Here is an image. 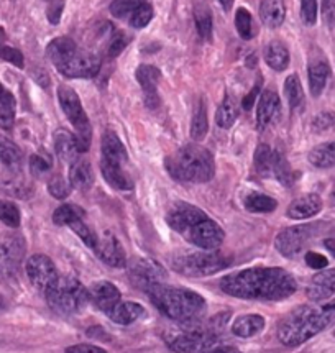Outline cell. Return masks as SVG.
Returning <instances> with one entry per match:
<instances>
[{"mask_svg": "<svg viewBox=\"0 0 335 353\" xmlns=\"http://www.w3.org/2000/svg\"><path fill=\"white\" fill-rule=\"evenodd\" d=\"M48 191L54 199H66L71 192V184L61 176H54V178L50 179Z\"/></svg>", "mask_w": 335, "mask_h": 353, "instance_id": "cell-49", "label": "cell"}, {"mask_svg": "<svg viewBox=\"0 0 335 353\" xmlns=\"http://www.w3.org/2000/svg\"><path fill=\"white\" fill-rule=\"evenodd\" d=\"M27 274L38 290L45 292L58 279V270L46 255H33L27 261Z\"/></svg>", "mask_w": 335, "mask_h": 353, "instance_id": "cell-14", "label": "cell"}, {"mask_svg": "<svg viewBox=\"0 0 335 353\" xmlns=\"http://www.w3.org/2000/svg\"><path fill=\"white\" fill-rule=\"evenodd\" d=\"M56 70L71 79H88V77L97 76V72L101 71V59L92 53L76 51L66 63H63Z\"/></svg>", "mask_w": 335, "mask_h": 353, "instance_id": "cell-12", "label": "cell"}, {"mask_svg": "<svg viewBox=\"0 0 335 353\" xmlns=\"http://www.w3.org/2000/svg\"><path fill=\"white\" fill-rule=\"evenodd\" d=\"M168 173L183 183H207L216 174V163L209 150L201 145H186L166 158Z\"/></svg>", "mask_w": 335, "mask_h": 353, "instance_id": "cell-3", "label": "cell"}, {"mask_svg": "<svg viewBox=\"0 0 335 353\" xmlns=\"http://www.w3.org/2000/svg\"><path fill=\"white\" fill-rule=\"evenodd\" d=\"M70 184L77 191H89L94 184V173L91 163L84 158H77L71 163L70 168Z\"/></svg>", "mask_w": 335, "mask_h": 353, "instance_id": "cell-23", "label": "cell"}, {"mask_svg": "<svg viewBox=\"0 0 335 353\" xmlns=\"http://www.w3.org/2000/svg\"><path fill=\"white\" fill-rule=\"evenodd\" d=\"M329 325L330 321L322 307L301 305L283 319L278 327V339L283 345L298 347Z\"/></svg>", "mask_w": 335, "mask_h": 353, "instance_id": "cell-4", "label": "cell"}, {"mask_svg": "<svg viewBox=\"0 0 335 353\" xmlns=\"http://www.w3.org/2000/svg\"><path fill=\"white\" fill-rule=\"evenodd\" d=\"M77 51L76 43L68 37H61V38H56L48 45L46 48V56L50 58V61L54 64L56 68L61 66L63 63H66L68 59L71 58Z\"/></svg>", "mask_w": 335, "mask_h": 353, "instance_id": "cell-25", "label": "cell"}, {"mask_svg": "<svg viewBox=\"0 0 335 353\" xmlns=\"http://www.w3.org/2000/svg\"><path fill=\"white\" fill-rule=\"evenodd\" d=\"M148 296L166 317L181 322V324H191L205 311V301L203 296L186 290V288L156 284L148 291Z\"/></svg>", "mask_w": 335, "mask_h": 353, "instance_id": "cell-2", "label": "cell"}, {"mask_svg": "<svg viewBox=\"0 0 335 353\" xmlns=\"http://www.w3.org/2000/svg\"><path fill=\"white\" fill-rule=\"evenodd\" d=\"M70 227L72 229V232H74V234H76L77 236H79L81 240H83L85 247H89V248L96 250L97 243H99L97 235L94 234V230L91 229V227L88 225V223H84V222H83V219H81V221L72 222Z\"/></svg>", "mask_w": 335, "mask_h": 353, "instance_id": "cell-46", "label": "cell"}, {"mask_svg": "<svg viewBox=\"0 0 335 353\" xmlns=\"http://www.w3.org/2000/svg\"><path fill=\"white\" fill-rule=\"evenodd\" d=\"M324 245H325V248H327L329 252L332 253V256L335 258V239H327L324 242Z\"/></svg>", "mask_w": 335, "mask_h": 353, "instance_id": "cell-61", "label": "cell"}, {"mask_svg": "<svg viewBox=\"0 0 335 353\" xmlns=\"http://www.w3.org/2000/svg\"><path fill=\"white\" fill-rule=\"evenodd\" d=\"M272 176H274L283 186L290 188L294 184L296 174L294 171L291 170L290 163L286 161V158L283 157L279 152H274V159H273V170H272Z\"/></svg>", "mask_w": 335, "mask_h": 353, "instance_id": "cell-38", "label": "cell"}, {"mask_svg": "<svg viewBox=\"0 0 335 353\" xmlns=\"http://www.w3.org/2000/svg\"><path fill=\"white\" fill-rule=\"evenodd\" d=\"M54 150L59 159L64 163H72L79 158L81 148L76 135L68 130H58L54 133Z\"/></svg>", "mask_w": 335, "mask_h": 353, "instance_id": "cell-22", "label": "cell"}, {"mask_svg": "<svg viewBox=\"0 0 335 353\" xmlns=\"http://www.w3.org/2000/svg\"><path fill=\"white\" fill-rule=\"evenodd\" d=\"M322 210V199L317 194H306L294 199L287 208V217L294 221L311 219Z\"/></svg>", "mask_w": 335, "mask_h": 353, "instance_id": "cell-21", "label": "cell"}, {"mask_svg": "<svg viewBox=\"0 0 335 353\" xmlns=\"http://www.w3.org/2000/svg\"><path fill=\"white\" fill-rule=\"evenodd\" d=\"M128 43H130V38H128L125 33H122V32L114 33V37H112L110 45H109L110 58H115V56H119L120 53H122V51L127 48Z\"/></svg>", "mask_w": 335, "mask_h": 353, "instance_id": "cell-52", "label": "cell"}, {"mask_svg": "<svg viewBox=\"0 0 335 353\" xmlns=\"http://www.w3.org/2000/svg\"><path fill=\"white\" fill-rule=\"evenodd\" d=\"M66 353H107L104 348L91 345V343H77V345L68 347Z\"/></svg>", "mask_w": 335, "mask_h": 353, "instance_id": "cell-57", "label": "cell"}, {"mask_svg": "<svg viewBox=\"0 0 335 353\" xmlns=\"http://www.w3.org/2000/svg\"><path fill=\"white\" fill-rule=\"evenodd\" d=\"M84 209L74 204H63L54 210L53 222L56 225H71L72 222L84 219Z\"/></svg>", "mask_w": 335, "mask_h": 353, "instance_id": "cell-41", "label": "cell"}, {"mask_svg": "<svg viewBox=\"0 0 335 353\" xmlns=\"http://www.w3.org/2000/svg\"><path fill=\"white\" fill-rule=\"evenodd\" d=\"M312 236H314V225L290 227V229L279 232L274 240V247L283 256L293 258L306 248Z\"/></svg>", "mask_w": 335, "mask_h": 353, "instance_id": "cell-10", "label": "cell"}, {"mask_svg": "<svg viewBox=\"0 0 335 353\" xmlns=\"http://www.w3.org/2000/svg\"><path fill=\"white\" fill-rule=\"evenodd\" d=\"M45 294L51 307L61 314L79 312L89 301V291L72 276H59Z\"/></svg>", "mask_w": 335, "mask_h": 353, "instance_id": "cell-5", "label": "cell"}, {"mask_svg": "<svg viewBox=\"0 0 335 353\" xmlns=\"http://www.w3.org/2000/svg\"><path fill=\"white\" fill-rule=\"evenodd\" d=\"M153 7L150 2L141 3V6L133 12V15L128 19V23L132 25L133 28H145L153 19Z\"/></svg>", "mask_w": 335, "mask_h": 353, "instance_id": "cell-47", "label": "cell"}, {"mask_svg": "<svg viewBox=\"0 0 335 353\" xmlns=\"http://www.w3.org/2000/svg\"><path fill=\"white\" fill-rule=\"evenodd\" d=\"M281 112V101L274 90H265L258 101V109H256V125L260 130L270 127L274 120L278 119Z\"/></svg>", "mask_w": 335, "mask_h": 353, "instance_id": "cell-20", "label": "cell"}, {"mask_svg": "<svg viewBox=\"0 0 335 353\" xmlns=\"http://www.w3.org/2000/svg\"><path fill=\"white\" fill-rule=\"evenodd\" d=\"M330 202H332V204H335V186L332 189V192H330Z\"/></svg>", "mask_w": 335, "mask_h": 353, "instance_id": "cell-63", "label": "cell"}, {"mask_svg": "<svg viewBox=\"0 0 335 353\" xmlns=\"http://www.w3.org/2000/svg\"><path fill=\"white\" fill-rule=\"evenodd\" d=\"M143 314L145 309L141 307L140 304L132 303V301H128V303H122V301H120L110 312H107V316H109L110 321L115 322V324L130 325L135 321H139Z\"/></svg>", "mask_w": 335, "mask_h": 353, "instance_id": "cell-26", "label": "cell"}, {"mask_svg": "<svg viewBox=\"0 0 335 353\" xmlns=\"http://www.w3.org/2000/svg\"><path fill=\"white\" fill-rule=\"evenodd\" d=\"M301 19L306 25H314L317 20V0H301Z\"/></svg>", "mask_w": 335, "mask_h": 353, "instance_id": "cell-50", "label": "cell"}, {"mask_svg": "<svg viewBox=\"0 0 335 353\" xmlns=\"http://www.w3.org/2000/svg\"><path fill=\"white\" fill-rule=\"evenodd\" d=\"M235 27H237L240 38H243V40L253 38V20L250 12L245 10V8H238L237 14H235Z\"/></svg>", "mask_w": 335, "mask_h": 353, "instance_id": "cell-45", "label": "cell"}, {"mask_svg": "<svg viewBox=\"0 0 335 353\" xmlns=\"http://www.w3.org/2000/svg\"><path fill=\"white\" fill-rule=\"evenodd\" d=\"M265 61L274 71H285L290 66V51L281 41H272L265 48Z\"/></svg>", "mask_w": 335, "mask_h": 353, "instance_id": "cell-28", "label": "cell"}, {"mask_svg": "<svg viewBox=\"0 0 335 353\" xmlns=\"http://www.w3.org/2000/svg\"><path fill=\"white\" fill-rule=\"evenodd\" d=\"M101 170H102V174H104L107 183H109L114 189L128 191V189L133 188L130 176L125 173V168L123 166L109 165V163L101 161Z\"/></svg>", "mask_w": 335, "mask_h": 353, "instance_id": "cell-30", "label": "cell"}, {"mask_svg": "<svg viewBox=\"0 0 335 353\" xmlns=\"http://www.w3.org/2000/svg\"><path fill=\"white\" fill-rule=\"evenodd\" d=\"M276 208H278L276 199H273V197L266 194H260V192H252V194L245 197V209H247L248 212L268 214V212H273Z\"/></svg>", "mask_w": 335, "mask_h": 353, "instance_id": "cell-37", "label": "cell"}, {"mask_svg": "<svg viewBox=\"0 0 335 353\" xmlns=\"http://www.w3.org/2000/svg\"><path fill=\"white\" fill-rule=\"evenodd\" d=\"M309 161L316 168L321 170H329V168H335V141H329V143H322L316 146L311 153H309Z\"/></svg>", "mask_w": 335, "mask_h": 353, "instance_id": "cell-34", "label": "cell"}, {"mask_svg": "<svg viewBox=\"0 0 335 353\" xmlns=\"http://www.w3.org/2000/svg\"><path fill=\"white\" fill-rule=\"evenodd\" d=\"M145 2H147V0H114V2L110 3V14L114 15L115 19L128 20L133 15V12Z\"/></svg>", "mask_w": 335, "mask_h": 353, "instance_id": "cell-43", "label": "cell"}, {"mask_svg": "<svg viewBox=\"0 0 335 353\" xmlns=\"http://www.w3.org/2000/svg\"><path fill=\"white\" fill-rule=\"evenodd\" d=\"M25 250L27 245L21 235L8 234L0 239V276L12 278L19 273Z\"/></svg>", "mask_w": 335, "mask_h": 353, "instance_id": "cell-8", "label": "cell"}, {"mask_svg": "<svg viewBox=\"0 0 335 353\" xmlns=\"http://www.w3.org/2000/svg\"><path fill=\"white\" fill-rule=\"evenodd\" d=\"M307 298L314 303L327 301L335 294V270H325L312 276L306 288Z\"/></svg>", "mask_w": 335, "mask_h": 353, "instance_id": "cell-16", "label": "cell"}, {"mask_svg": "<svg viewBox=\"0 0 335 353\" xmlns=\"http://www.w3.org/2000/svg\"><path fill=\"white\" fill-rule=\"evenodd\" d=\"M19 173L20 171H10V176L2 181V189L10 196L27 199V197L32 196V186Z\"/></svg>", "mask_w": 335, "mask_h": 353, "instance_id": "cell-36", "label": "cell"}, {"mask_svg": "<svg viewBox=\"0 0 335 353\" xmlns=\"http://www.w3.org/2000/svg\"><path fill=\"white\" fill-rule=\"evenodd\" d=\"M0 59L14 64L17 68H23L25 64L23 54L20 53V50L12 48V46H0Z\"/></svg>", "mask_w": 335, "mask_h": 353, "instance_id": "cell-51", "label": "cell"}, {"mask_svg": "<svg viewBox=\"0 0 335 353\" xmlns=\"http://www.w3.org/2000/svg\"><path fill=\"white\" fill-rule=\"evenodd\" d=\"M207 217L204 210H201L196 205L187 204V202H178L173 208L168 210L166 222L171 229L178 232V234H186L194 223Z\"/></svg>", "mask_w": 335, "mask_h": 353, "instance_id": "cell-13", "label": "cell"}, {"mask_svg": "<svg viewBox=\"0 0 335 353\" xmlns=\"http://www.w3.org/2000/svg\"><path fill=\"white\" fill-rule=\"evenodd\" d=\"M221 290L238 299L281 301L293 296L298 284L283 268H250L223 278Z\"/></svg>", "mask_w": 335, "mask_h": 353, "instance_id": "cell-1", "label": "cell"}, {"mask_svg": "<svg viewBox=\"0 0 335 353\" xmlns=\"http://www.w3.org/2000/svg\"><path fill=\"white\" fill-rule=\"evenodd\" d=\"M15 97L10 90L3 88L0 83V128L3 130H10L15 122Z\"/></svg>", "mask_w": 335, "mask_h": 353, "instance_id": "cell-31", "label": "cell"}, {"mask_svg": "<svg viewBox=\"0 0 335 353\" xmlns=\"http://www.w3.org/2000/svg\"><path fill=\"white\" fill-rule=\"evenodd\" d=\"M322 17L329 27H335V0H321Z\"/></svg>", "mask_w": 335, "mask_h": 353, "instance_id": "cell-53", "label": "cell"}, {"mask_svg": "<svg viewBox=\"0 0 335 353\" xmlns=\"http://www.w3.org/2000/svg\"><path fill=\"white\" fill-rule=\"evenodd\" d=\"M285 94L287 102H290V107L293 110L301 109L304 104V90L303 85H301V81L298 74H291L286 77L285 81Z\"/></svg>", "mask_w": 335, "mask_h": 353, "instance_id": "cell-39", "label": "cell"}, {"mask_svg": "<svg viewBox=\"0 0 335 353\" xmlns=\"http://www.w3.org/2000/svg\"><path fill=\"white\" fill-rule=\"evenodd\" d=\"M171 265H173V268L178 273L186 274V276L203 278L225 270L230 265V260L221 255V253L205 250V252L201 253H189V255L176 256L173 258V263Z\"/></svg>", "mask_w": 335, "mask_h": 353, "instance_id": "cell-7", "label": "cell"}, {"mask_svg": "<svg viewBox=\"0 0 335 353\" xmlns=\"http://www.w3.org/2000/svg\"><path fill=\"white\" fill-rule=\"evenodd\" d=\"M209 130V120H207V107L205 102L201 99L194 107V114H192L191 122V139L196 141H201L207 135Z\"/></svg>", "mask_w": 335, "mask_h": 353, "instance_id": "cell-35", "label": "cell"}, {"mask_svg": "<svg viewBox=\"0 0 335 353\" xmlns=\"http://www.w3.org/2000/svg\"><path fill=\"white\" fill-rule=\"evenodd\" d=\"M128 274L133 286L143 291H150L156 284H163L166 278V270L158 261L150 258H136L128 265Z\"/></svg>", "mask_w": 335, "mask_h": 353, "instance_id": "cell-9", "label": "cell"}, {"mask_svg": "<svg viewBox=\"0 0 335 353\" xmlns=\"http://www.w3.org/2000/svg\"><path fill=\"white\" fill-rule=\"evenodd\" d=\"M58 99L59 105H61L63 112L66 114L68 120H70L72 127H74L81 153H85L89 150V146H91L92 130L88 115H85V112L83 109V104H81L79 96H77L71 88H68V85H59Z\"/></svg>", "mask_w": 335, "mask_h": 353, "instance_id": "cell-6", "label": "cell"}, {"mask_svg": "<svg viewBox=\"0 0 335 353\" xmlns=\"http://www.w3.org/2000/svg\"><path fill=\"white\" fill-rule=\"evenodd\" d=\"M265 329V319L258 314H247L235 319L232 324V334L240 339H250Z\"/></svg>", "mask_w": 335, "mask_h": 353, "instance_id": "cell-24", "label": "cell"}, {"mask_svg": "<svg viewBox=\"0 0 335 353\" xmlns=\"http://www.w3.org/2000/svg\"><path fill=\"white\" fill-rule=\"evenodd\" d=\"M53 166V159L48 153H37L30 158V171H32L35 176H43L45 173H48Z\"/></svg>", "mask_w": 335, "mask_h": 353, "instance_id": "cell-48", "label": "cell"}, {"mask_svg": "<svg viewBox=\"0 0 335 353\" xmlns=\"http://www.w3.org/2000/svg\"><path fill=\"white\" fill-rule=\"evenodd\" d=\"M260 88H261V79H260V81H258V83H256L255 85H253L252 92H250V94H248V96L243 99L242 105H243V109H245V110H250V109H252V107H253V104H255V102H256V97H258Z\"/></svg>", "mask_w": 335, "mask_h": 353, "instance_id": "cell-58", "label": "cell"}, {"mask_svg": "<svg viewBox=\"0 0 335 353\" xmlns=\"http://www.w3.org/2000/svg\"><path fill=\"white\" fill-rule=\"evenodd\" d=\"M238 102L237 99L232 96H225V99L222 101L221 107L217 109L216 114V122L221 128H230L232 125L237 122L238 119Z\"/></svg>", "mask_w": 335, "mask_h": 353, "instance_id": "cell-33", "label": "cell"}, {"mask_svg": "<svg viewBox=\"0 0 335 353\" xmlns=\"http://www.w3.org/2000/svg\"><path fill=\"white\" fill-rule=\"evenodd\" d=\"M321 307H322V311H324L325 316H327V319L330 321V324H332V322H335V299L332 301V303H329V304H325V305H321Z\"/></svg>", "mask_w": 335, "mask_h": 353, "instance_id": "cell-60", "label": "cell"}, {"mask_svg": "<svg viewBox=\"0 0 335 353\" xmlns=\"http://www.w3.org/2000/svg\"><path fill=\"white\" fill-rule=\"evenodd\" d=\"M0 221L6 223L10 229H17L20 225V210L14 202L0 201Z\"/></svg>", "mask_w": 335, "mask_h": 353, "instance_id": "cell-44", "label": "cell"}, {"mask_svg": "<svg viewBox=\"0 0 335 353\" xmlns=\"http://www.w3.org/2000/svg\"><path fill=\"white\" fill-rule=\"evenodd\" d=\"M306 263L314 270H322L329 265V261H327V258H325L324 255H321V253L307 252L306 253Z\"/></svg>", "mask_w": 335, "mask_h": 353, "instance_id": "cell-56", "label": "cell"}, {"mask_svg": "<svg viewBox=\"0 0 335 353\" xmlns=\"http://www.w3.org/2000/svg\"><path fill=\"white\" fill-rule=\"evenodd\" d=\"M135 77L139 81L140 88L145 92V102L150 109H156L160 105V97H158V84L161 81V71L158 68L150 66V64H141L136 68Z\"/></svg>", "mask_w": 335, "mask_h": 353, "instance_id": "cell-15", "label": "cell"}, {"mask_svg": "<svg viewBox=\"0 0 335 353\" xmlns=\"http://www.w3.org/2000/svg\"><path fill=\"white\" fill-rule=\"evenodd\" d=\"M102 159L101 161L109 163V165H117V166H123L128 163V153L123 146L122 141L117 137V133H114L112 130H107L102 137Z\"/></svg>", "mask_w": 335, "mask_h": 353, "instance_id": "cell-19", "label": "cell"}, {"mask_svg": "<svg viewBox=\"0 0 335 353\" xmlns=\"http://www.w3.org/2000/svg\"><path fill=\"white\" fill-rule=\"evenodd\" d=\"M273 159H274V150L270 148L268 145H258L255 150V170L260 176H272L273 170Z\"/></svg>", "mask_w": 335, "mask_h": 353, "instance_id": "cell-40", "label": "cell"}, {"mask_svg": "<svg viewBox=\"0 0 335 353\" xmlns=\"http://www.w3.org/2000/svg\"><path fill=\"white\" fill-rule=\"evenodd\" d=\"M309 88H311V94L314 97H319L322 90L325 89L329 76H330V68L325 61H316L309 64Z\"/></svg>", "mask_w": 335, "mask_h": 353, "instance_id": "cell-29", "label": "cell"}, {"mask_svg": "<svg viewBox=\"0 0 335 353\" xmlns=\"http://www.w3.org/2000/svg\"><path fill=\"white\" fill-rule=\"evenodd\" d=\"M0 161L10 171H20L21 163H23L21 150L6 137H0Z\"/></svg>", "mask_w": 335, "mask_h": 353, "instance_id": "cell-32", "label": "cell"}, {"mask_svg": "<svg viewBox=\"0 0 335 353\" xmlns=\"http://www.w3.org/2000/svg\"><path fill=\"white\" fill-rule=\"evenodd\" d=\"M194 21L199 37L203 40H210L212 37V14L207 7L197 6L194 10Z\"/></svg>", "mask_w": 335, "mask_h": 353, "instance_id": "cell-42", "label": "cell"}, {"mask_svg": "<svg viewBox=\"0 0 335 353\" xmlns=\"http://www.w3.org/2000/svg\"><path fill=\"white\" fill-rule=\"evenodd\" d=\"M183 236L189 243L203 250H217L222 245L225 234H223L221 225H217L212 219L205 217L194 223L186 234H183Z\"/></svg>", "mask_w": 335, "mask_h": 353, "instance_id": "cell-11", "label": "cell"}, {"mask_svg": "<svg viewBox=\"0 0 335 353\" xmlns=\"http://www.w3.org/2000/svg\"><path fill=\"white\" fill-rule=\"evenodd\" d=\"M97 256L112 268H123L127 266V255L122 243L115 239L114 235H105L104 239L99 240L96 247Z\"/></svg>", "mask_w": 335, "mask_h": 353, "instance_id": "cell-17", "label": "cell"}, {"mask_svg": "<svg viewBox=\"0 0 335 353\" xmlns=\"http://www.w3.org/2000/svg\"><path fill=\"white\" fill-rule=\"evenodd\" d=\"M63 10H64V2H63V0H56V2L51 3V6L48 7V12H46V17H48L50 23L58 25L59 20H61Z\"/></svg>", "mask_w": 335, "mask_h": 353, "instance_id": "cell-54", "label": "cell"}, {"mask_svg": "<svg viewBox=\"0 0 335 353\" xmlns=\"http://www.w3.org/2000/svg\"><path fill=\"white\" fill-rule=\"evenodd\" d=\"M335 117L332 114H321L317 115V117L314 119V122H312V128H314L316 132H324L327 130V128H330L334 125V120Z\"/></svg>", "mask_w": 335, "mask_h": 353, "instance_id": "cell-55", "label": "cell"}, {"mask_svg": "<svg viewBox=\"0 0 335 353\" xmlns=\"http://www.w3.org/2000/svg\"><path fill=\"white\" fill-rule=\"evenodd\" d=\"M261 21L268 28L281 27L286 19V7L283 0H263L260 6Z\"/></svg>", "mask_w": 335, "mask_h": 353, "instance_id": "cell-27", "label": "cell"}, {"mask_svg": "<svg viewBox=\"0 0 335 353\" xmlns=\"http://www.w3.org/2000/svg\"><path fill=\"white\" fill-rule=\"evenodd\" d=\"M219 2H221V6L225 8L227 12H229L230 8H232V6H234V0H219Z\"/></svg>", "mask_w": 335, "mask_h": 353, "instance_id": "cell-62", "label": "cell"}, {"mask_svg": "<svg viewBox=\"0 0 335 353\" xmlns=\"http://www.w3.org/2000/svg\"><path fill=\"white\" fill-rule=\"evenodd\" d=\"M120 299H122L120 291L112 283H96L91 290H89V301L105 314L110 312L112 309L120 303Z\"/></svg>", "mask_w": 335, "mask_h": 353, "instance_id": "cell-18", "label": "cell"}, {"mask_svg": "<svg viewBox=\"0 0 335 353\" xmlns=\"http://www.w3.org/2000/svg\"><path fill=\"white\" fill-rule=\"evenodd\" d=\"M201 353H242V352L232 345H222V343H217V345L210 347V348H207V350H204Z\"/></svg>", "mask_w": 335, "mask_h": 353, "instance_id": "cell-59", "label": "cell"}]
</instances>
